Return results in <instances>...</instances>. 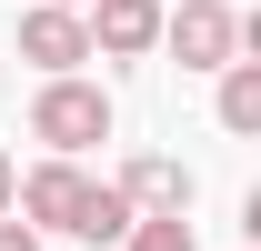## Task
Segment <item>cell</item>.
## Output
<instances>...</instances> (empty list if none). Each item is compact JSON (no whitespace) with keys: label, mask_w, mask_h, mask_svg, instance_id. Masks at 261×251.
<instances>
[{"label":"cell","mask_w":261,"mask_h":251,"mask_svg":"<svg viewBox=\"0 0 261 251\" xmlns=\"http://www.w3.org/2000/svg\"><path fill=\"white\" fill-rule=\"evenodd\" d=\"M111 121H121V111H111V91H100V81H81V70L31 91V141H40L50 161H81L91 141H111Z\"/></svg>","instance_id":"1"},{"label":"cell","mask_w":261,"mask_h":251,"mask_svg":"<svg viewBox=\"0 0 261 251\" xmlns=\"http://www.w3.org/2000/svg\"><path fill=\"white\" fill-rule=\"evenodd\" d=\"M100 191L111 181H91L81 161H40V171H20V191H10V221L20 231H91V211H100Z\"/></svg>","instance_id":"2"},{"label":"cell","mask_w":261,"mask_h":251,"mask_svg":"<svg viewBox=\"0 0 261 251\" xmlns=\"http://www.w3.org/2000/svg\"><path fill=\"white\" fill-rule=\"evenodd\" d=\"M251 40H261V31L231 10V0H181V10H161V51H171L181 70H231Z\"/></svg>","instance_id":"3"},{"label":"cell","mask_w":261,"mask_h":251,"mask_svg":"<svg viewBox=\"0 0 261 251\" xmlns=\"http://www.w3.org/2000/svg\"><path fill=\"white\" fill-rule=\"evenodd\" d=\"M111 191L130 201V221H191V161H171V151H130Z\"/></svg>","instance_id":"4"},{"label":"cell","mask_w":261,"mask_h":251,"mask_svg":"<svg viewBox=\"0 0 261 251\" xmlns=\"http://www.w3.org/2000/svg\"><path fill=\"white\" fill-rule=\"evenodd\" d=\"M81 31H91V61H151L161 51V0H91Z\"/></svg>","instance_id":"5"},{"label":"cell","mask_w":261,"mask_h":251,"mask_svg":"<svg viewBox=\"0 0 261 251\" xmlns=\"http://www.w3.org/2000/svg\"><path fill=\"white\" fill-rule=\"evenodd\" d=\"M20 61H31L40 81H70V70L91 61V31H81V10H50V0H31V10H20Z\"/></svg>","instance_id":"6"},{"label":"cell","mask_w":261,"mask_h":251,"mask_svg":"<svg viewBox=\"0 0 261 251\" xmlns=\"http://www.w3.org/2000/svg\"><path fill=\"white\" fill-rule=\"evenodd\" d=\"M221 131H241V141L261 131V61H231L221 70Z\"/></svg>","instance_id":"7"},{"label":"cell","mask_w":261,"mask_h":251,"mask_svg":"<svg viewBox=\"0 0 261 251\" xmlns=\"http://www.w3.org/2000/svg\"><path fill=\"white\" fill-rule=\"evenodd\" d=\"M121 251H191V221H130Z\"/></svg>","instance_id":"8"},{"label":"cell","mask_w":261,"mask_h":251,"mask_svg":"<svg viewBox=\"0 0 261 251\" xmlns=\"http://www.w3.org/2000/svg\"><path fill=\"white\" fill-rule=\"evenodd\" d=\"M10 191H20V161L0 151V221H10Z\"/></svg>","instance_id":"9"},{"label":"cell","mask_w":261,"mask_h":251,"mask_svg":"<svg viewBox=\"0 0 261 251\" xmlns=\"http://www.w3.org/2000/svg\"><path fill=\"white\" fill-rule=\"evenodd\" d=\"M0 251H40V231H20V221H0Z\"/></svg>","instance_id":"10"},{"label":"cell","mask_w":261,"mask_h":251,"mask_svg":"<svg viewBox=\"0 0 261 251\" xmlns=\"http://www.w3.org/2000/svg\"><path fill=\"white\" fill-rule=\"evenodd\" d=\"M50 10H91V0H50Z\"/></svg>","instance_id":"11"}]
</instances>
